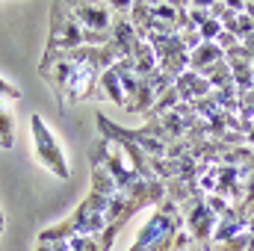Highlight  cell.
<instances>
[{"label":"cell","mask_w":254,"mask_h":251,"mask_svg":"<svg viewBox=\"0 0 254 251\" xmlns=\"http://www.w3.org/2000/svg\"><path fill=\"white\" fill-rule=\"evenodd\" d=\"M184 219V213H181V207L178 204H172L169 198L160 204V207H154V213H151V219L139 228V234H136V240H133V246L127 251H151L157 243H160V237L175 225V222H181Z\"/></svg>","instance_id":"obj_6"},{"label":"cell","mask_w":254,"mask_h":251,"mask_svg":"<svg viewBox=\"0 0 254 251\" xmlns=\"http://www.w3.org/2000/svg\"><path fill=\"white\" fill-rule=\"evenodd\" d=\"M83 48V30L74 21L71 3H54L51 6V33H48V48L42 60H54L60 54Z\"/></svg>","instance_id":"obj_3"},{"label":"cell","mask_w":254,"mask_h":251,"mask_svg":"<svg viewBox=\"0 0 254 251\" xmlns=\"http://www.w3.org/2000/svg\"><path fill=\"white\" fill-rule=\"evenodd\" d=\"M133 65H136V74H139L142 80H148V77L160 68L157 54H154V48H151L148 39H139V42L133 45Z\"/></svg>","instance_id":"obj_12"},{"label":"cell","mask_w":254,"mask_h":251,"mask_svg":"<svg viewBox=\"0 0 254 251\" xmlns=\"http://www.w3.org/2000/svg\"><path fill=\"white\" fill-rule=\"evenodd\" d=\"M184 225H187V231H190L192 251H210L216 225H219V216L207 207L204 195H198V198L192 201V207L184 213Z\"/></svg>","instance_id":"obj_7"},{"label":"cell","mask_w":254,"mask_h":251,"mask_svg":"<svg viewBox=\"0 0 254 251\" xmlns=\"http://www.w3.org/2000/svg\"><path fill=\"white\" fill-rule=\"evenodd\" d=\"M219 63H225V51L216 42H204L195 54H190V71H195V74H201Z\"/></svg>","instance_id":"obj_11"},{"label":"cell","mask_w":254,"mask_h":251,"mask_svg":"<svg viewBox=\"0 0 254 251\" xmlns=\"http://www.w3.org/2000/svg\"><path fill=\"white\" fill-rule=\"evenodd\" d=\"M89 160H92V166H104V169L110 172V178L116 181L119 192H127L130 187H136V184L142 181V178L133 172V166L127 163L125 154H122L113 142H107V139H98V142L92 145Z\"/></svg>","instance_id":"obj_5"},{"label":"cell","mask_w":254,"mask_h":251,"mask_svg":"<svg viewBox=\"0 0 254 251\" xmlns=\"http://www.w3.org/2000/svg\"><path fill=\"white\" fill-rule=\"evenodd\" d=\"M0 216H3V213H0Z\"/></svg>","instance_id":"obj_22"},{"label":"cell","mask_w":254,"mask_h":251,"mask_svg":"<svg viewBox=\"0 0 254 251\" xmlns=\"http://www.w3.org/2000/svg\"><path fill=\"white\" fill-rule=\"evenodd\" d=\"M30 127H33V154H36V160H39L54 178L68 181V178H71L68 157H65L60 139L54 136V130L48 127V122H45L39 113H33V116H30Z\"/></svg>","instance_id":"obj_4"},{"label":"cell","mask_w":254,"mask_h":251,"mask_svg":"<svg viewBox=\"0 0 254 251\" xmlns=\"http://www.w3.org/2000/svg\"><path fill=\"white\" fill-rule=\"evenodd\" d=\"M107 201L98 192H86V198L77 204V210L54 228H45L39 234V243H60V240H74V237H98L107 231Z\"/></svg>","instance_id":"obj_2"},{"label":"cell","mask_w":254,"mask_h":251,"mask_svg":"<svg viewBox=\"0 0 254 251\" xmlns=\"http://www.w3.org/2000/svg\"><path fill=\"white\" fill-rule=\"evenodd\" d=\"M122 133H125L130 142H136V145L148 154V160H163V157H166V151H169V145H166V142H160L157 136H151L145 127H122Z\"/></svg>","instance_id":"obj_10"},{"label":"cell","mask_w":254,"mask_h":251,"mask_svg":"<svg viewBox=\"0 0 254 251\" xmlns=\"http://www.w3.org/2000/svg\"><path fill=\"white\" fill-rule=\"evenodd\" d=\"M12 101L0 98V148H12L15 145V113L9 107Z\"/></svg>","instance_id":"obj_14"},{"label":"cell","mask_w":254,"mask_h":251,"mask_svg":"<svg viewBox=\"0 0 254 251\" xmlns=\"http://www.w3.org/2000/svg\"><path fill=\"white\" fill-rule=\"evenodd\" d=\"M0 234H3V216H0Z\"/></svg>","instance_id":"obj_21"},{"label":"cell","mask_w":254,"mask_h":251,"mask_svg":"<svg viewBox=\"0 0 254 251\" xmlns=\"http://www.w3.org/2000/svg\"><path fill=\"white\" fill-rule=\"evenodd\" d=\"M36 251H71V243L68 240H60V243H36Z\"/></svg>","instance_id":"obj_19"},{"label":"cell","mask_w":254,"mask_h":251,"mask_svg":"<svg viewBox=\"0 0 254 251\" xmlns=\"http://www.w3.org/2000/svg\"><path fill=\"white\" fill-rule=\"evenodd\" d=\"M104 71L92 68L86 63H71V60H57V63H39V77L54 89L60 107H71L80 101H92L98 80Z\"/></svg>","instance_id":"obj_1"},{"label":"cell","mask_w":254,"mask_h":251,"mask_svg":"<svg viewBox=\"0 0 254 251\" xmlns=\"http://www.w3.org/2000/svg\"><path fill=\"white\" fill-rule=\"evenodd\" d=\"M249 243H252V237H249V231H243L237 240H231V243H225V246H219L213 251H249Z\"/></svg>","instance_id":"obj_18"},{"label":"cell","mask_w":254,"mask_h":251,"mask_svg":"<svg viewBox=\"0 0 254 251\" xmlns=\"http://www.w3.org/2000/svg\"><path fill=\"white\" fill-rule=\"evenodd\" d=\"M89 192H98V195H104V198H113L119 187H116V181L110 178V172L104 169V166H92V175H89Z\"/></svg>","instance_id":"obj_13"},{"label":"cell","mask_w":254,"mask_h":251,"mask_svg":"<svg viewBox=\"0 0 254 251\" xmlns=\"http://www.w3.org/2000/svg\"><path fill=\"white\" fill-rule=\"evenodd\" d=\"M246 145H249V148H254V125L246 130Z\"/></svg>","instance_id":"obj_20"},{"label":"cell","mask_w":254,"mask_h":251,"mask_svg":"<svg viewBox=\"0 0 254 251\" xmlns=\"http://www.w3.org/2000/svg\"><path fill=\"white\" fill-rule=\"evenodd\" d=\"M74 9V21L80 24L83 36H113V9L110 3H89V0H77L71 3Z\"/></svg>","instance_id":"obj_8"},{"label":"cell","mask_w":254,"mask_h":251,"mask_svg":"<svg viewBox=\"0 0 254 251\" xmlns=\"http://www.w3.org/2000/svg\"><path fill=\"white\" fill-rule=\"evenodd\" d=\"M204 201H207V207H210V210H213L219 219H222V216H225V213L234 207V204H231L225 195H219V192H213V195H204Z\"/></svg>","instance_id":"obj_15"},{"label":"cell","mask_w":254,"mask_h":251,"mask_svg":"<svg viewBox=\"0 0 254 251\" xmlns=\"http://www.w3.org/2000/svg\"><path fill=\"white\" fill-rule=\"evenodd\" d=\"M198 33H201V39H204V42H216V39L222 36V21L210 18V21H207V24H204V27H201Z\"/></svg>","instance_id":"obj_17"},{"label":"cell","mask_w":254,"mask_h":251,"mask_svg":"<svg viewBox=\"0 0 254 251\" xmlns=\"http://www.w3.org/2000/svg\"><path fill=\"white\" fill-rule=\"evenodd\" d=\"M92 101H110V104H116V107H122V110L127 107L125 89H122V77H119L116 65H113L110 71H104V74H101V80H98V89H95Z\"/></svg>","instance_id":"obj_9"},{"label":"cell","mask_w":254,"mask_h":251,"mask_svg":"<svg viewBox=\"0 0 254 251\" xmlns=\"http://www.w3.org/2000/svg\"><path fill=\"white\" fill-rule=\"evenodd\" d=\"M68 243H71V251H104L98 237H74Z\"/></svg>","instance_id":"obj_16"}]
</instances>
